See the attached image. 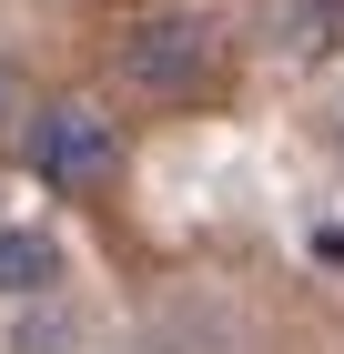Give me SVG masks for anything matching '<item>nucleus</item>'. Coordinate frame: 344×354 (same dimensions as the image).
Instances as JSON below:
<instances>
[{"instance_id": "f257e3e1", "label": "nucleus", "mask_w": 344, "mask_h": 354, "mask_svg": "<svg viewBox=\"0 0 344 354\" xmlns=\"http://www.w3.org/2000/svg\"><path fill=\"white\" fill-rule=\"evenodd\" d=\"M212 71H223V30L203 10H152V21L122 30V51H111V82L132 91V102H203Z\"/></svg>"}, {"instance_id": "f03ea898", "label": "nucleus", "mask_w": 344, "mask_h": 354, "mask_svg": "<svg viewBox=\"0 0 344 354\" xmlns=\"http://www.w3.org/2000/svg\"><path fill=\"white\" fill-rule=\"evenodd\" d=\"M21 162H30V183H51V192H102L122 172V122L102 102H41L30 132H21Z\"/></svg>"}, {"instance_id": "7ed1b4c3", "label": "nucleus", "mask_w": 344, "mask_h": 354, "mask_svg": "<svg viewBox=\"0 0 344 354\" xmlns=\"http://www.w3.org/2000/svg\"><path fill=\"white\" fill-rule=\"evenodd\" d=\"M51 283H61V243L41 223H0V294L30 304V294H51Z\"/></svg>"}, {"instance_id": "20e7f679", "label": "nucleus", "mask_w": 344, "mask_h": 354, "mask_svg": "<svg viewBox=\"0 0 344 354\" xmlns=\"http://www.w3.org/2000/svg\"><path fill=\"white\" fill-rule=\"evenodd\" d=\"M273 51H293V61L344 51V0H273Z\"/></svg>"}, {"instance_id": "39448f33", "label": "nucleus", "mask_w": 344, "mask_h": 354, "mask_svg": "<svg viewBox=\"0 0 344 354\" xmlns=\"http://www.w3.org/2000/svg\"><path fill=\"white\" fill-rule=\"evenodd\" d=\"M10 111H21V82H10V61H0V122H10Z\"/></svg>"}]
</instances>
